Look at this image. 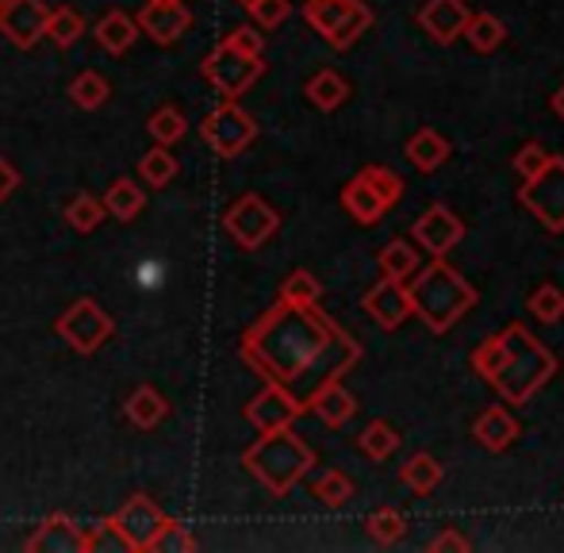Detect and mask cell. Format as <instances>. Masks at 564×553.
<instances>
[{"label":"cell","mask_w":564,"mask_h":553,"mask_svg":"<svg viewBox=\"0 0 564 553\" xmlns=\"http://www.w3.org/2000/svg\"><path fill=\"white\" fill-rule=\"evenodd\" d=\"M307 412H315L327 426H341V423L354 419L357 400L341 389V381H327L323 389H315L312 397H307Z\"/></svg>","instance_id":"cell-19"},{"label":"cell","mask_w":564,"mask_h":553,"mask_svg":"<svg viewBox=\"0 0 564 553\" xmlns=\"http://www.w3.org/2000/svg\"><path fill=\"white\" fill-rule=\"evenodd\" d=\"M224 227H227L230 239H235L242 250H258V247H265V242L276 235V227H281V216H276V212L269 208V204L261 200L258 193H242L227 208Z\"/></svg>","instance_id":"cell-7"},{"label":"cell","mask_w":564,"mask_h":553,"mask_svg":"<svg viewBox=\"0 0 564 553\" xmlns=\"http://www.w3.org/2000/svg\"><path fill=\"white\" fill-rule=\"evenodd\" d=\"M411 235H415V242L431 258H446L449 250L457 247L460 239H465V219L453 216L446 204H431V208H426L423 216L415 219Z\"/></svg>","instance_id":"cell-13"},{"label":"cell","mask_w":564,"mask_h":553,"mask_svg":"<svg viewBox=\"0 0 564 553\" xmlns=\"http://www.w3.org/2000/svg\"><path fill=\"white\" fill-rule=\"evenodd\" d=\"M468 15H473V8H468L465 0H426V4L419 8V28L438 46H449L453 39H460Z\"/></svg>","instance_id":"cell-16"},{"label":"cell","mask_w":564,"mask_h":553,"mask_svg":"<svg viewBox=\"0 0 564 553\" xmlns=\"http://www.w3.org/2000/svg\"><path fill=\"white\" fill-rule=\"evenodd\" d=\"M341 208L349 212V216L357 219V224H365V227H372V224H380L384 219V200H380L377 193H372V185L369 181L357 173L354 181H349L346 188H341Z\"/></svg>","instance_id":"cell-20"},{"label":"cell","mask_w":564,"mask_h":553,"mask_svg":"<svg viewBox=\"0 0 564 553\" xmlns=\"http://www.w3.org/2000/svg\"><path fill=\"white\" fill-rule=\"evenodd\" d=\"M93 550H119V553L127 550V542H123V534L116 531L112 516H108V519H100V523H97V531H89V534H85V553H93ZM127 553H131V550H127Z\"/></svg>","instance_id":"cell-45"},{"label":"cell","mask_w":564,"mask_h":553,"mask_svg":"<svg viewBox=\"0 0 564 553\" xmlns=\"http://www.w3.org/2000/svg\"><path fill=\"white\" fill-rule=\"evenodd\" d=\"M357 446H361V454L369 457V462H388V457L400 449V434H395V426L384 423V419H372V423L357 434Z\"/></svg>","instance_id":"cell-29"},{"label":"cell","mask_w":564,"mask_h":553,"mask_svg":"<svg viewBox=\"0 0 564 553\" xmlns=\"http://www.w3.org/2000/svg\"><path fill=\"white\" fill-rule=\"evenodd\" d=\"M403 154H408V162L415 165L419 173H434V170H438V165L449 158V142L442 139L434 128H423L419 135H411V139H408Z\"/></svg>","instance_id":"cell-22"},{"label":"cell","mask_w":564,"mask_h":553,"mask_svg":"<svg viewBox=\"0 0 564 553\" xmlns=\"http://www.w3.org/2000/svg\"><path fill=\"white\" fill-rule=\"evenodd\" d=\"M46 15H51L46 0H8L0 8V35L20 51H31L46 35Z\"/></svg>","instance_id":"cell-11"},{"label":"cell","mask_w":564,"mask_h":553,"mask_svg":"<svg viewBox=\"0 0 564 553\" xmlns=\"http://www.w3.org/2000/svg\"><path fill=\"white\" fill-rule=\"evenodd\" d=\"M300 415H304V404H300L284 384H273V381H265V389L246 404V419H250V426L258 434L276 431V426H292Z\"/></svg>","instance_id":"cell-12"},{"label":"cell","mask_w":564,"mask_h":553,"mask_svg":"<svg viewBox=\"0 0 564 553\" xmlns=\"http://www.w3.org/2000/svg\"><path fill=\"white\" fill-rule=\"evenodd\" d=\"M185 128H188L185 116H181L177 108H170V105L158 108V112L147 120V131H150V135H154L158 147H170V142L185 139Z\"/></svg>","instance_id":"cell-40"},{"label":"cell","mask_w":564,"mask_h":553,"mask_svg":"<svg viewBox=\"0 0 564 553\" xmlns=\"http://www.w3.org/2000/svg\"><path fill=\"white\" fill-rule=\"evenodd\" d=\"M357 8V0H304V20L319 31L323 39H330L338 31V23Z\"/></svg>","instance_id":"cell-28"},{"label":"cell","mask_w":564,"mask_h":553,"mask_svg":"<svg viewBox=\"0 0 564 553\" xmlns=\"http://www.w3.org/2000/svg\"><path fill=\"white\" fill-rule=\"evenodd\" d=\"M134 281H139L142 289H158V284H162V265H158V262H142L139 270H134Z\"/></svg>","instance_id":"cell-49"},{"label":"cell","mask_w":564,"mask_h":553,"mask_svg":"<svg viewBox=\"0 0 564 553\" xmlns=\"http://www.w3.org/2000/svg\"><path fill=\"white\" fill-rule=\"evenodd\" d=\"M519 200L538 224L550 235L564 231V158H553L534 173L530 181H522Z\"/></svg>","instance_id":"cell-5"},{"label":"cell","mask_w":564,"mask_h":553,"mask_svg":"<svg viewBox=\"0 0 564 553\" xmlns=\"http://www.w3.org/2000/svg\"><path fill=\"white\" fill-rule=\"evenodd\" d=\"M170 415V400L154 389V384H139L127 400V419H131L139 431H154L162 419Z\"/></svg>","instance_id":"cell-21"},{"label":"cell","mask_w":564,"mask_h":553,"mask_svg":"<svg viewBox=\"0 0 564 553\" xmlns=\"http://www.w3.org/2000/svg\"><path fill=\"white\" fill-rule=\"evenodd\" d=\"M139 173H142V181H147V185L165 188L173 177H177V158H173L165 147H154V150H147V154H142Z\"/></svg>","instance_id":"cell-35"},{"label":"cell","mask_w":564,"mask_h":553,"mask_svg":"<svg viewBox=\"0 0 564 553\" xmlns=\"http://www.w3.org/2000/svg\"><path fill=\"white\" fill-rule=\"evenodd\" d=\"M400 480H403V485H408L415 496L434 492V488L442 485V465H438V457H431V454L408 457V462L400 465Z\"/></svg>","instance_id":"cell-27"},{"label":"cell","mask_w":564,"mask_h":553,"mask_svg":"<svg viewBox=\"0 0 564 553\" xmlns=\"http://www.w3.org/2000/svg\"><path fill=\"white\" fill-rule=\"evenodd\" d=\"M460 35L468 39V46H473L476 54H491V51H499V46H503L507 28H503V20H499V15L473 12V15H468V23H465V31H460Z\"/></svg>","instance_id":"cell-25"},{"label":"cell","mask_w":564,"mask_h":553,"mask_svg":"<svg viewBox=\"0 0 564 553\" xmlns=\"http://www.w3.org/2000/svg\"><path fill=\"white\" fill-rule=\"evenodd\" d=\"M246 12H250V20L258 23V28L273 31V28H281V23L289 20L292 4H289V0H250V4H246Z\"/></svg>","instance_id":"cell-44"},{"label":"cell","mask_w":564,"mask_h":553,"mask_svg":"<svg viewBox=\"0 0 564 553\" xmlns=\"http://www.w3.org/2000/svg\"><path fill=\"white\" fill-rule=\"evenodd\" d=\"M200 135L219 158H238L253 139H258V123H253L235 100H224V105L204 120Z\"/></svg>","instance_id":"cell-9"},{"label":"cell","mask_w":564,"mask_h":553,"mask_svg":"<svg viewBox=\"0 0 564 553\" xmlns=\"http://www.w3.org/2000/svg\"><path fill=\"white\" fill-rule=\"evenodd\" d=\"M503 358H507L503 335H488V338H484V343L473 350V369L484 377V381H496V373L503 369Z\"/></svg>","instance_id":"cell-41"},{"label":"cell","mask_w":564,"mask_h":553,"mask_svg":"<svg viewBox=\"0 0 564 553\" xmlns=\"http://www.w3.org/2000/svg\"><path fill=\"white\" fill-rule=\"evenodd\" d=\"M545 162H550V150H545L542 142H527V147L514 154V173H519L522 181H530Z\"/></svg>","instance_id":"cell-46"},{"label":"cell","mask_w":564,"mask_h":553,"mask_svg":"<svg viewBox=\"0 0 564 553\" xmlns=\"http://www.w3.org/2000/svg\"><path fill=\"white\" fill-rule=\"evenodd\" d=\"M134 23H139L142 35H150L158 46H173L181 35H188L193 12H188V4H181V0H150Z\"/></svg>","instance_id":"cell-14"},{"label":"cell","mask_w":564,"mask_h":553,"mask_svg":"<svg viewBox=\"0 0 564 553\" xmlns=\"http://www.w3.org/2000/svg\"><path fill=\"white\" fill-rule=\"evenodd\" d=\"M193 550H196V539L188 534V527L177 523V519H165L147 553H193Z\"/></svg>","instance_id":"cell-42"},{"label":"cell","mask_w":564,"mask_h":553,"mask_svg":"<svg viewBox=\"0 0 564 553\" xmlns=\"http://www.w3.org/2000/svg\"><path fill=\"white\" fill-rule=\"evenodd\" d=\"M165 511L158 508L154 500H150L147 492H134L131 500L123 503V508L112 516V523H116V531L123 534V542H127V550L131 553H147L150 550V542H154V534L162 531V523H165Z\"/></svg>","instance_id":"cell-10"},{"label":"cell","mask_w":564,"mask_h":553,"mask_svg":"<svg viewBox=\"0 0 564 553\" xmlns=\"http://www.w3.org/2000/svg\"><path fill=\"white\" fill-rule=\"evenodd\" d=\"M142 208H147V193H142L131 177L112 181V188H108V196H105V212H112L116 219L131 224V219H139Z\"/></svg>","instance_id":"cell-26"},{"label":"cell","mask_w":564,"mask_h":553,"mask_svg":"<svg viewBox=\"0 0 564 553\" xmlns=\"http://www.w3.org/2000/svg\"><path fill=\"white\" fill-rule=\"evenodd\" d=\"M369 28H372V8L365 4V0H357V8H354V12L346 15V20L338 23V31H335V35L327 39V43L335 46V51H349V46H354L357 39H361V35H365V31H369Z\"/></svg>","instance_id":"cell-37"},{"label":"cell","mask_w":564,"mask_h":553,"mask_svg":"<svg viewBox=\"0 0 564 553\" xmlns=\"http://www.w3.org/2000/svg\"><path fill=\"white\" fill-rule=\"evenodd\" d=\"M23 546L35 550V553H85V531L74 523V519L51 516L35 527V534H31Z\"/></svg>","instance_id":"cell-17"},{"label":"cell","mask_w":564,"mask_h":553,"mask_svg":"<svg viewBox=\"0 0 564 553\" xmlns=\"http://www.w3.org/2000/svg\"><path fill=\"white\" fill-rule=\"evenodd\" d=\"M224 43L235 46L238 54H250V58H261V51H265V35H261L258 28H250V23H242V28H235Z\"/></svg>","instance_id":"cell-47"},{"label":"cell","mask_w":564,"mask_h":553,"mask_svg":"<svg viewBox=\"0 0 564 553\" xmlns=\"http://www.w3.org/2000/svg\"><path fill=\"white\" fill-rule=\"evenodd\" d=\"M66 219L74 224V231L89 235L100 227V219H105V200H97L93 193H77L74 200L66 204Z\"/></svg>","instance_id":"cell-36"},{"label":"cell","mask_w":564,"mask_h":553,"mask_svg":"<svg viewBox=\"0 0 564 553\" xmlns=\"http://www.w3.org/2000/svg\"><path fill=\"white\" fill-rule=\"evenodd\" d=\"M315 500L323 503V508H346L349 500H354V480L346 477L341 469H327L319 480H315Z\"/></svg>","instance_id":"cell-34"},{"label":"cell","mask_w":564,"mask_h":553,"mask_svg":"<svg viewBox=\"0 0 564 553\" xmlns=\"http://www.w3.org/2000/svg\"><path fill=\"white\" fill-rule=\"evenodd\" d=\"M304 97L312 100L319 112H335V108L346 105L349 85H346V77L335 74V69H319V74L304 85Z\"/></svg>","instance_id":"cell-24"},{"label":"cell","mask_w":564,"mask_h":553,"mask_svg":"<svg viewBox=\"0 0 564 553\" xmlns=\"http://www.w3.org/2000/svg\"><path fill=\"white\" fill-rule=\"evenodd\" d=\"M473 438L480 442L484 449H491V454H503V449L519 438V419L507 412V408L496 404V408H488V412L476 415Z\"/></svg>","instance_id":"cell-18"},{"label":"cell","mask_w":564,"mask_h":553,"mask_svg":"<svg viewBox=\"0 0 564 553\" xmlns=\"http://www.w3.org/2000/svg\"><path fill=\"white\" fill-rule=\"evenodd\" d=\"M85 35V20L82 12H74V8H51V15H46V39H51L54 46H74L77 39Z\"/></svg>","instance_id":"cell-32"},{"label":"cell","mask_w":564,"mask_h":553,"mask_svg":"<svg viewBox=\"0 0 564 553\" xmlns=\"http://www.w3.org/2000/svg\"><path fill=\"white\" fill-rule=\"evenodd\" d=\"M54 335L66 338V346H74L77 354H97L100 346L116 335V319L97 300L82 296L69 312H62L58 319H54Z\"/></svg>","instance_id":"cell-6"},{"label":"cell","mask_w":564,"mask_h":553,"mask_svg":"<svg viewBox=\"0 0 564 553\" xmlns=\"http://www.w3.org/2000/svg\"><path fill=\"white\" fill-rule=\"evenodd\" d=\"M69 97H74V105L85 108V112H97V108L108 105L112 89H108V82L97 74V69H85V74H77L74 85H69Z\"/></svg>","instance_id":"cell-31"},{"label":"cell","mask_w":564,"mask_h":553,"mask_svg":"<svg viewBox=\"0 0 564 553\" xmlns=\"http://www.w3.org/2000/svg\"><path fill=\"white\" fill-rule=\"evenodd\" d=\"M134 39H139V23L127 12H119V8H112V12L97 23V43L105 46L108 54H127L134 46Z\"/></svg>","instance_id":"cell-23"},{"label":"cell","mask_w":564,"mask_h":553,"mask_svg":"<svg viewBox=\"0 0 564 553\" xmlns=\"http://www.w3.org/2000/svg\"><path fill=\"white\" fill-rule=\"evenodd\" d=\"M319 296H323V284L315 281V273L292 270L289 276H284L281 300H289V304H319Z\"/></svg>","instance_id":"cell-43"},{"label":"cell","mask_w":564,"mask_h":553,"mask_svg":"<svg viewBox=\"0 0 564 553\" xmlns=\"http://www.w3.org/2000/svg\"><path fill=\"white\" fill-rule=\"evenodd\" d=\"M419 281L408 284L411 292V315L426 323V330L446 335L476 307V289L465 281L446 258H434L426 270H415Z\"/></svg>","instance_id":"cell-2"},{"label":"cell","mask_w":564,"mask_h":553,"mask_svg":"<svg viewBox=\"0 0 564 553\" xmlns=\"http://www.w3.org/2000/svg\"><path fill=\"white\" fill-rule=\"evenodd\" d=\"M553 112H557L561 120H564V85H561L557 93H553Z\"/></svg>","instance_id":"cell-51"},{"label":"cell","mask_w":564,"mask_h":553,"mask_svg":"<svg viewBox=\"0 0 564 553\" xmlns=\"http://www.w3.org/2000/svg\"><path fill=\"white\" fill-rule=\"evenodd\" d=\"M238 358L261 381L284 384L307 412V397L327 381H341L361 361V346L319 304L276 300L242 335Z\"/></svg>","instance_id":"cell-1"},{"label":"cell","mask_w":564,"mask_h":553,"mask_svg":"<svg viewBox=\"0 0 564 553\" xmlns=\"http://www.w3.org/2000/svg\"><path fill=\"white\" fill-rule=\"evenodd\" d=\"M361 307L369 312V319L377 323V327L395 330V327H403V319L411 315V292H408V284H403V281L384 276V281L372 284V289L365 292Z\"/></svg>","instance_id":"cell-15"},{"label":"cell","mask_w":564,"mask_h":553,"mask_svg":"<svg viewBox=\"0 0 564 553\" xmlns=\"http://www.w3.org/2000/svg\"><path fill=\"white\" fill-rule=\"evenodd\" d=\"M4 4H8V0H0V8H4Z\"/></svg>","instance_id":"cell-53"},{"label":"cell","mask_w":564,"mask_h":553,"mask_svg":"<svg viewBox=\"0 0 564 553\" xmlns=\"http://www.w3.org/2000/svg\"><path fill=\"white\" fill-rule=\"evenodd\" d=\"M503 343H507V358L491 384H496V392L507 404H527L538 389H545V384L553 381L557 358H553V350H545L522 323H511V327L503 330Z\"/></svg>","instance_id":"cell-3"},{"label":"cell","mask_w":564,"mask_h":553,"mask_svg":"<svg viewBox=\"0 0 564 553\" xmlns=\"http://www.w3.org/2000/svg\"><path fill=\"white\" fill-rule=\"evenodd\" d=\"M527 312L542 323H561L564 319V292L557 289V284H542V289L530 292Z\"/></svg>","instance_id":"cell-39"},{"label":"cell","mask_w":564,"mask_h":553,"mask_svg":"<svg viewBox=\"0 0 564 553\" xmlns=\"http://www.w3.org/2000/svg\"><path fill=\"white\" fill-rule=\"evenodd\" d=\"M200 69H204V77H208V85L219 89V97L238 100L261 74H265V62L250 58V54H238L230 43H219L216 51L204 58Z\"/></svg>","instance_id":"cell-8"},{"label":"cell","mask_w":564,"mask_h":553,"mask_svg":"<svg viewBox=\"0 0 564 553\" xmlns=\"http://www.w3.org/2000/svg\"><path fill=\"white\" fill-rule=\"evenodd\" d=\"M380 273L384 276H395V281H408V276H415L419 270V250L411 247L408 239H392L384 250H380Z\"/></svg>","instance_id":"cell-30"},{"label":"cell","mask_w":564,"mask_h":553,"mask_svg":"<svg viewBox=\"0 0 564 553\" xmlns=\"http://www.w3.org/2000/svg\"><path fill=\"white\" fill-rule=\"evenodd\" d=\"M431 550H434V553H442V550L465 553V550H468V539H465V534H457V531H442L438 539L431 542Z\"/></svg>","instance_id":"cell-48"},{"label":"cell","mask_w":564,"mask_h":553,"mask_svg":"<svg viewBox=\"0 0 564 553\" xmlns=\"http://www.w3.org/2000/svg\"><path fill=\"white\" fill-rule=\"evenodd\" d=\"M365 531H369V539L380 542V546H395V542L408 534V519H403L395 508H380L365 519Z\"/></svg>","instance_id":"cell-33"},{"label":"cell","mask_w":564,"mask_h":553,"mask_svg":"<svg viewBox=\"0 0 564 553\" xmlns=\"http://www.w3.org/2000/svg\"><path fill=\"white\" fill-rule=\"evenodd\" d=\"M361 177L372 185V193L384 200V208H395V204L403 200V177L395 170H388V165H365Z\"/></svg>","instance_id":"cell-38"},{"label":"cell","mask_w":564,"mask_h":553,"mask_svg":"<svg viewBox=\"0 0 564 553\" xmlns=\"http://www.w3.org/2000/svg\"><path fill=\"white\" fill-rule=\"evenodd\" d=\"M242 465L273 496H289L292 488H296V480L315 465V449L307 446L292 426H276V431H265L246 449Z\"/></svg>","instance_id":"cell-4"},{"label":"cell","mask_w":564,"mask_h":553,"mask_svg":"<svg viewBox=\"0 0 564 553\" xmlns=\"http://www.w3.org/2000/svg\"><path fill=\"white\" fill-rule=\"evenodd\" d=\"M238 4H242V8H246V4H250V0H238Z\"/></svg>","instance_id":"cell-52"},{"label":"cell","mask_w":564,"mask_h":553,"mask_svg":"<svg viewBox=\"0 0 564 553\" xmlns=\"http://www.w3.org/2000/svg\"><path fill=\"white\" fill-rule=\"evenodd\" d=\"M15 185H20V173H15L12 162H4V158H0V200H8Z\"/></svg>","instance_id":"cell-50"}]
</instances>
